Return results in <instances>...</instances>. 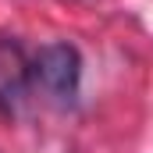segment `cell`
Wrapping results in <instances>:
<instances>
[{"mask_svg":"<svg viewBox=\"0 0 153 153\" xmlns=\"http://www.w3.org/2000/svg\"><path fill=\"white\" fill-rule=\"evenodd\" d=\"M32 82L57 107H71L82 85V57L71 43H46L32 61Z\"/></svg>","mask_w":153,"mask_h":153,"instance_id":"obj_1","label":"cell"},{"mask_svg":"<svg viewBox=\"0 0 153 153\" xmlns=\"http://www.w3.org/2000/svg\"><path fill=\"white\" fill-rule=\"evenodd\" d=\"M32 89V61L14 36H0V114H18Z\"/></svg>","mask_w":153,"mask_h":153,"instance_id":"obj_2","label":"cell"}]
</instances>
